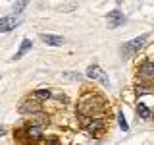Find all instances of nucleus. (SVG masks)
Masks as SVG:
<instances>
[{
	"label": "nucleus",
	"instance_id": "nucleus-8",
	"mask_svg": "<svg viewBox=\"0 0 154 145\" xmlns=\"http://www.w3.org/2000/svg\"><path fill=\"white\" fill-rule=\"evenodd\" d=\"M139 74H141V77H144V79L154 77V62L144 60L143 64H141V68H139Z\"/></svg>",
	"mask_w": 154,
	"mask_h": 145
},
{
	"label": "nucleus",
	"instance_id": "nucleus-13",
	"mask_svg": "<svg viewBox=\"0 0 154 145\" xmlns=\"http://www.w3.org/2000/svg\"><path fill=\"white\" fill-rule=\"evenodd\" d=\"M48 97H50V91L48 89H38L33 93V99H38V101H46Z\"/></svg>",
	"mask_w": 154,
	"mask_h": 145
},
{
	"label": "nucleus",
	"instance_id": "nucleus-14",
	"mask_svg": "<svg viewBox=\"0 0 154 145\" xmlns=\"http://www.w3.org/2000/svg\"><path fill=\"white\" fill-rule=\"evenodd\" d=\"M27 4H29V0H17L16 6H14V12H16V14H21L23 10H25Z\"/></svg>",
	"mask_w": 154,
	"mask_h": 145
},
{
	"label": "nucleus",
	"instance_id": "nucleus-12",
	"mask_svg": "<svg viewBox=\"0 0 154 145\" xmlns=\"http://www.w3.org/2000/svg\"><path fill=\"white\" fill-rule=\"evenodd\" d=\"M137 114L141 116L143 120H148V118L152 116V112L146 108V105H143V103H139V105H137Z\"/></svg>",
	"mask_w": 154,
	"mask_h": 145
},
{
	"label": "nucleus",
	"instance_id": "nucleus-7",
	"mask_svg": "<svg viewBox=\"0 0 154 145\" xmlns=\"http://www.w3.org/2000/svg\"><path fill=\"white\" fill-rule=\"evenodd\" d=\"M41 41L50 47H62L64 45V37L60 35H50V33H41Z\"/></svg>",
	"mask_w": 154,
	"mask_h": 145
},
{
	"label": "nucleus",
	"instance_id": "nucleus-15",
	"mask_svg": "<svg viewBox=\"0 0 154 145\" xmlns=\"http://www.w3.org/2000/svg\"><path fill=\"white\" fill-rule=\"evenodd\" d=\"M118 124H119V128H122L123 132L129 130V126H127V122H125V118H123V112H118Z\"/></svg>",
	"mask_w": 154,
	"mask_h": 145
},
{
	"label": "nucleus",
	"instance_id": "nucleus-17",
	"mask_svg": "<svg viewBox=\"0 0 154 145\" xmlns=\"http://www.w3.org/2000/svg\"><path fill=\"white\" fill-rule=\"evenodd\" d=\"M2 135H4V128H2V126H0V137H2Z\"/></svg>",
	"mask_w": 154,
	"mask_h": 145
},
{
	"label": "nucleus",
	"instance_id": "nucleus-9",
	"mask_svg": "<svg viewBox=\"0 0 154 145\" xmlns=\"http://www.w3.org/2000/svg\"><path fill=\"white\" fill-rule=\"evenodd\" d=\"M27 137L31 139V141H41L42 139L41 126H27Z\"/></svg>",
	"mask_w": 154,
	"mask_h": 145
},
{
	"label": "nucleus",
	"instance_id": "nucleus-2",
	"mask_svg": "<svg viewBox=\"0 0 154 145\" xmlns=\"http://www.w3.org/2000/svg\"><path fill=\"white\" fill-rule=\"evenodd\" d=\"M148 37H150V35H148V33H144V35L133 39V41H129V43H125V45L122 47L123 56H133V54H137V52L144 47V43L148 41Z\"/></svg>",
	"mask_w": 154,
	"mask_h": 145
},
{
	"label": "nucleus",
	"instance_id": "nucleus-1",
	"mask_svg": "<svg viewBox=\"0 0 154 145\" xmlns=\"http://www.w3.org/2000/svg\"><path fill=\"white\" fill-rule=\"evenodd\" d=\"M104 99L102 97H98V95H87L83 101L79 103V114H83V116H93L94 112H98V110H102L104 108Z\"/></svg>",
	"mask_w": 154,
	"mask_h": 145
},
{
	"label": "nucleus",
	"instance_id": "nucleus-10",
	"mask_svg": "<svg viewBox=\"0 0 154 145\" xmlns=\"http://www.w3.org/2000/svg\"><path fill=\"white\" fill-rule=\"evenodd\" d=\"M19 112L21 114H27V112H41V105H35V103H23L19 106Z\"/></svg>",
	"mask_w": 154,
	"mask_h": 145
},
{
	"label": "nucleus",
	"instance_id": "nucleus-3",
	"mask_svg": "<svg viewBox=\"0 0 154 145\" xmlns=\"http://www.w3.org/2000/svg\"><path fill=\"white\" fill-rule=\"evenodd\" d=\"M125 21V16L119 10H112V12H108V18H106V23H108V27L110 29H116V27H119L122 23Z\"/></svg>",
	"mask_w": 154,
	"mask_h": 145
},
{
	"label": "nucleus",
	"instance_id": "nucleus-6",
	"mask_svg": "<svg viewBox=\"0 0 154 145\" xmlns=\"http://www.w3.org/2000/svg\"><path fill=\"white\" fill-rule=\"evenodd\" d=\"M17 25V18L16 16H6V18H0V33H6L12 31L14 27Z\"/></svg>",
	"mask_w": 154,
	"mask_h": 145
},
{
	"label": "nucleus",
	"instance_id": "nucleus-11",
	"mask_svg": "<svg viewBox=\"0 0 154 145\" xmlns=\"http://www.w3.org/2000/svg\"><path fill=\"white\" fill-rule=\"evenodd\" d=\"M29 48H31V41H29V39H23V41H21V47H19V50L16 52V56H14V60L21 58V56H23V54H25V52L29 50Z\"/></svg>",
	"mask_w": 154,
	"mask_h": 145
},
{
	"label": "nucleus",
	"instance_id": "nucleus-16",
	"mask_svg": "<svg viewBox=\"0 0 154 145\" xmlns=\"http://www.w3.org/2000/svg\"><path fill=\"white\" fill-rule=\"evenodd\" d=\"M146 87H137V95H141V93H146Z\"/></svg>",
	"mask_w": 154,
	"mask_h": 145
},
{
	"label": "nucleus",
	"instance_id": "nucleus-18",
	"mask_svg": "<svg viewBox=\"0 0 154 145\" xmlns=\"http://www.w3.org/2000/svg\"><path fill=\"white\" fill-rule=\"evenodd\" d=\"M152 118H154V112H152Z\"/></svg>",
	"mask_w": 154,
	"mask_h": 145
},
{
	"label": "nucleus",
	"instance_id": "nucleus-4",
	"mask_svg": "<svg viewBox=\"0 0 154 145\" xmlns=\"http://www.w3.org/2000/svg\"><path fill=\"white\" fill-rule=\"evenodd\" d=\"M87 77H91V79H100L104 85H110L108 77L104 76V72L100 70V68L96 66V64H94V66H89V68H87Z\"/></svg>",
	"mask_w": 154,
	"mask_h": 145
},
{
	"label": "nucleus",
	"instance_id": "nucleus-5",
	"mask_svg": "<svg viewBox=\"0 0 154 145\" xmlns=\"http://www.w3.org/2000/svg\"><path fill=\"white\" fill-rule=\"evenodd\" d=\"M102 128H104V118H93V120H89V122L85 124V130L89 134H98V132H102Z\"/></svg>",
	"mask_w": 154,
	"mask_h": 145
}]
</instances>
